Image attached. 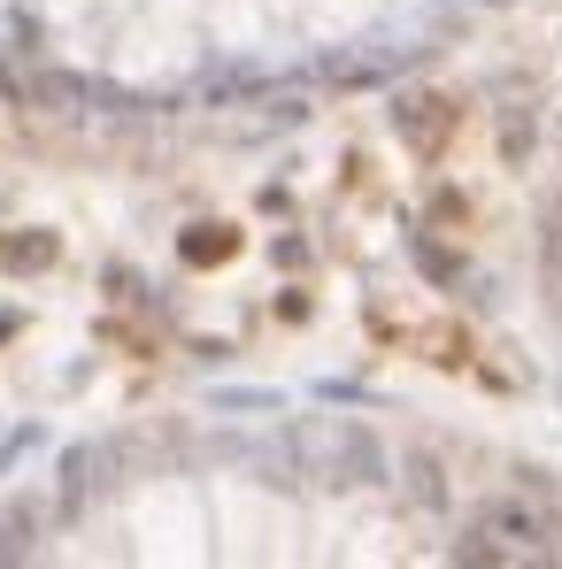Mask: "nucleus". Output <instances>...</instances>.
I'll use <instances>...</instances> for the list:
<instances>
[{"mask_svg": "<svg viewBox=\"0 0 562 569\" xmlns=\"http://www.w3.org/2000/svg\"><path fill=\"white\" fill-rule=\"evenodd\" d=\"M0 262H8V270H46V262H54V239H46V231L8 239V247H0Z\"/></svg>", "mask_w": 562, "mask_h": 569, "instance_id": "8", "label": "nucleus"}, {"mask_svg": "<svg viewBox=\"0 0 562 569\" xmlns=\"http://www.w3.org/2000/svg\"><path fill=\"white\" fill-rule=\"evenodd\" d=\"M23 531H31V508H8V516H0V562L23 555Z\"/></svg>", "mask_w": 562, "mask_h": 569, "instance_id": "10", "label": "nucleus"}, {"mask_svg": "<svg viewBox=\"0 0 562 569\" xmlns=\"http://www.w3.org/2000/svg\"><path fill=\"white\" fill-rule=\"evenodd\" d=\"M416 262H424V270H431V278H439V284H455V278H462V262H455V255H439L431 239L416 247Z\"/></svg>", "mask_w": 562, "mask_h": 569, "instance_id": "12", "label": "nucleus"}, {"mask_svg": "<svg viewBox=\"0 0 562 569\" xmlns=\"http://www.w3.org/2000/svg\"><path fill=\"white\" fill-rule=\"evenodd\" d=\"M0 85L23 108H46V116H85V101H93V85L77 70H0Z\"/></svg>", "mask_w": 562, "mask_h": 569, "instance_id": "3", "label": "nucleus"}, {"mask_svg": "<svg viewBox=\"0 0 562 569\" xmlns=\"http://www.w3.org/2000/svg\"><path fill=\"white\" fill-rule=\"evenodd\" d=\"M393 62H400L393 46H377V54H332V62H324V77H332V85H371V77L393 70Z\"/></svg>", "mask_w": 562, "mask_h": 569, "instance_id": "7", "label": "nucleus"}, {"mask_svg": "<svg viewBox=\"0 0 562 569\" xmlns=\"http://www.w3.org/2000/svg\"><path fill=\"white\" fill-rule=\"evenodd\" d=\"M501 154H509V162L532 154V116H509V124H501Z\"/></svg>", "mask_w": 562, "mask_h": 569, "instance_id": "11", "label": "nucleus"}, {"mask_svg": "<svg viewBox=\"0 0 562 569\" xmlns=\"http://www.w3.org/2000/svg\"><path fill=\"white\" fill-rule=\"evenodd\" d=\"M239 239L223 231V224H200V231H186V262H223Z\"/></svg>", "mask_w": 562, "mask_h": 569, "instance_id": "9", "label": "nucleus"}, {"mask_svg": "<svg viewBox=\"0 0 562 569\" xmlns=\"http://www.w3.org/2000/svg\"><path fill=\"white\" fill-rule=\"evenodd\" d=\"M470 531L493 547V562H548V555H555V516H548L540 500H524V493L486 500Z\"/></svg>", "mask_w": 562, "mask_h": 569, "instance_id": "2", "label": "nucleus"}, {"mask_svg": "<svg viewBox=\"0 0 562 569\" xmlns=\"http://www.w3.org/2000/svg\"><path fill=\"white\" fill-rule=\"evenodd\" d=\"M108 469H116V446L101 438V446H70V462H62V508L77 516L101 485H108Z\"/></svg>", "mask_w": 562, "mask_h": 569, "instance_id": "5", "label": "nucleus"}, {"mask_svg": "<svg viewBox=\"0 0 562 569\" xmlns=\"http://www.w3.org/2000/svg\"><path fill=\"white\" fill-rule=\"evenodd\" d=\"M293 462L324 485H377L385 477V446L363 424H301L293 431Z\"/></svg>", "mask_w": 562, "mask_h": 569, "instance_id": "1", "label": "nucleus"}, {"mask_svg": "<svg viewBox=\"0 0 562 569\" xmlns=\"http://www.w3.org/2000/svg\"><path fill=\"white\" fill-rule=\"evenodd\" d=\"M393 132H400V146H416V154H439L447 132H455V101H439V93H408V101L393 108Z\"/></svg>", "mask_w": 562, "mask_h": 569, "instance_id": "4", "label": "nucleus"}, {"mask_svg": "<svg viewBox=\"0 0 562 569\" xmlns=\"http://www.w3.org/2000/svg\"><path fill=\"white\" fill-rule=\"evenodd\" d=\"M400 493H408V508L439 516V508H447V469H439L431 454H408V462H400Z\"/></svg>", "mask_w": 562, "mask_h": 569, "instance_id": "6", "label": "nucleus"}]
</instances>
